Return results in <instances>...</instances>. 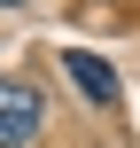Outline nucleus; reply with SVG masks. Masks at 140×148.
Returning a JSON list of instances; mask_svg holds the SVG:
<instances>
[{
	"mask_svg": "<svg viewBox=\"0 0 140 148\" xmlns=\"http://www.w3.org/2000/svg\"><path fill=\"white\" fill-rule=\"evenodd\" d=\"M39 117H47L39 86L31 78H0V148H31L39 140Z\"/></svg>",
	"mask_w": 140,
	"mask_h": 148,
	"instance_id": "f257e3e1",
	"label": "nucleus"
},
{
	"mask_svg": "<svg viewBox=\"0 0 140 148\" xmlns=\"http://www.w3.org/2000/svg\"><path fill=\"white\" fill-rule=\"evenodd\" d=\"M0 8H16V0H0Z\"/></svg>",
	"mask_w": 140,
	"mask_h": 148,
	"instance_id": "7ed1b4c3",
	"label": "nucleus"
},
{
	"mask_svg": "<svg viewBox=\"0 0 140 148\" xmlns=\"http://www.w3.org/2000/svg\"><path fill=\"white\" fill-rule=\"evenodd\" d=\"M62 70H70V86L94 101V109H117V70L101 62V55H86V47H70L62 55Z\"/></svg>",
	"mask_w": 140,
	"mask_h": 148,
	"instance_id": "f03ea898",
	"label": "nucleus"
}]
</instances>
